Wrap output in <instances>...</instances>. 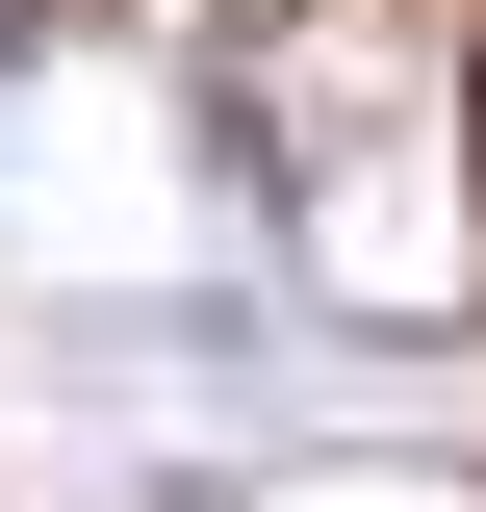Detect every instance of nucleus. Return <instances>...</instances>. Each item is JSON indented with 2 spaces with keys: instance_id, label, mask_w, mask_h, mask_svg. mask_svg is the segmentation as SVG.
<instances>
[]
</instances>
